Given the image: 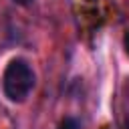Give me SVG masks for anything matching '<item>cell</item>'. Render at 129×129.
I'll return each mask as SVG.
<instances>
[{
    "label": "cell",
    "instance_id": "cell-4",
    "mask_svg": "<svg viewBox=\"0 0 129 129\" xmlns=\"http://www.w3.org/2000/svg\"><path fill=\"white\" fill-rule=\"evenodd\" d=\"M14 4H18V6H28V4H32L34 0H12Z\"/></svg>",
    "mask_w": 129,
    "mask_h": 129
},
{
    "label": "cell",
    "instance_id": "cell-2",
    "mask_svg": "<svg viewBox=\"0 0 129 129\" xmlns=\"http://www.w3.org/2000/svg\"><path fill=\"white\" fill-rule=\"evenodd\" d=\"M58 129H81V121L77 117H64L58 123Z\"/></svg>",
    "mask_w": 129,
    "mask_h": 129
},
{
    "label": "cell",
    "instance_id": "cell-5",
    "mask_svg": "<svg viewBox=\"0 0 129 129\" xmlns=\"http://www.w3.org/2000/svg\"><path fill=\"white\" fill-rule=\"evenodd\" d=\"M123 129H129V115H127L125 121H123Z\"/></svg>",
    "mask_w": 129,
    "mask_h": 129
},
{
    "label": "cell",
    "instance_id": "cell-1",
    "mask_svg": "<svg viewBox=\"0 0 129 129\" xmlns=\"http://www.w3.org/2000/svg\"><path fill=\"white\" fill-rule=\"evenodd\" d=\"M0 87L10 103H24L36 87V73L32 64L22 56L10 58L2 71Z\"/></svg>",
    "mask_w": 129,
    "mask_h": 129
},
{
    "label": "cell",
    "instance_id": "cell-3",
    "mask_svg": "<svg viewBox=\"0 0 129 129\" xmlns=\"http://www.w3.org/2000/svg\"><path fill=\"white\" fill-rule=\"evenodd\" d=\"M123 46H125V50L129 52V30L125 32V36H123Z\"/></svg>",
    "mask_w": 129,
    "mask_h": 129
}]
</instances>
